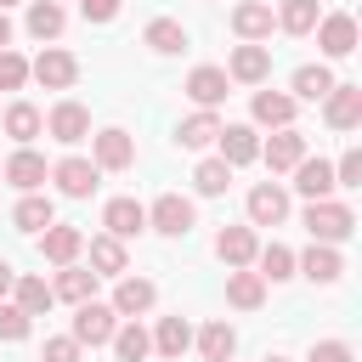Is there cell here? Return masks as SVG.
<instances>
[{
	"instance_id": "obj_1",
	"label": "cell",
	"mask_w": 362,
	"mask_h": 362,
	"mask_svg": "<svg viewBox=\"0 0 362 362\" xmlns=\"http://www.w3.org/2000/svg\"><path fill=\"white\" fill-rule=\"evenodd\" d=\"M300 226L311 232V243H334V249H339V243L356 232V209L339 204V198H317V204H305Z\"/></svg>"
},
{
	"instance_id": "obj_2",
	"label": "cell",
	"mask_w": 362,
	"mask_h": 362,
	"mask_svg": "<svg viewBox=\"0 0 362 362\" xmlns=\"http://www.w3.org/2000/svg\"><path fill=\"white\" fill-rule=\"evenodd\" d=\"M147 226H153L158 238H187V232L198 226V209H192V198H181V192H158V198L147 204Z\"/></svg>"
},
{
	"instance_id": "obj_3",
	"label": "cell",
	"mask_w": 362,
	"mask_h": 362,
	"mask_svg": "<svg viewBox=\"0 0 362 362\" xmlns=\"http://www.w3.org/2000/svg\"><path fill=\"white\" fill-rule=\"evenodd\" d=\"M113 317L119 322H136V317H147L153 305H158V283L153 277H136V272H124V277H113Z\"/></svg>"
},
{
	"instance_id": "obj_4",
	"label": "cell",
	"mask_w": 362,
	"mask_h": 362,
	"mask_svg": "<svg viewBox=\"0 0 362 362\" xmlns=\"http://www.w3.org/2000/svg\"><path fill=\"white\" fill-rule=\"evenodd\" d=\"M113 328H119V317H113V305L107 300H85V305H74V328H68V339L85 351H96V345H107L113 339Z\"/></svg>"
},
{
	"instance_id": "obj_5",
	"label": "cell",
	"mask_w": 362,
	"mask_h": 362,
	"mask_svg": "<svg viewBox=\"0 0 362 362\" xmlns=\"http://www.w3.org/2000/svg\"><path fill=\"white\" fill-rule=\"evenodd\" d=\"M28 79L45 85V90H74V79H79V57L62 51V45H45V51L28 62Z\"/></svg>"
},
{
	"instance_id": "obj_6",
	"label": "cell",
	"mask_w": 362,
	"mask_h": 362,
	"mask_svg": "<svg viewBox=\"0 0 362 362\" xmlns=\"http://www.w3.org/2000/svg\"><path fill=\"white\" fill-rule=\"evenodd\" d=\"M243 209H249V226H283L294 204H288V187L283 181H255L249 198H243Z\"/></svg>"
},
{
	"instance_id": "obj_7",
	"label": "cell",
	"mask_w": 362,
	"mask_h": 362,
	"mask_svg": "<svg viewBox=\"0 0 362 362\" xmlns=\"http://www.w3.org/2000/svg\"><path fill=\"white\" fill-rule=\"evenodd\" d=\"M45 136H51V141H62V147H79V141L90 136V107H85V102H74V96H62V102L45 113Z\"/></svg>"
},
{
	"instance_id": "obj_8",
	"label": "cell",
	"mask_w": 362,
	"mask_h": 362,
	"mask_svg": "<svg viewBox=\"0 0 362 362\" xmlns=\"http://www.w3.org/2000/svg\"><path fill=\"white\" fill-rule=\"evenodd\" d=\"M187 96H192V107H204V113H215L226 96H232V79H226V68H215V62H198L192 74H187V85H181Z\"/></svg>"
},
{
	"instance_id": "obj_9",
	"label": "cell",
	"mask_w": 362,
	"mask_h": 362,
	"mask_svg": "<svg viewBox=\"0 0 362 362\" xmlns=\"http://www.w3.org/2000/svg\"><path fill=\"white\" fill-rule=\"evenodd\" d=\"M215 158H221L226 170L255 164V158H260V130H255V124H221V136H215Z\"/></svg>"
},
{
	"instance_id": "obj_10",
	"label": "cell",
	"mask_w": 362,
	"mask_h": 362,
	"mask_svg": "<svg viewBox=\"0 0 362 362\" xmlns=\"http://www.w3.org/2000/svg\"><path fill=\"white\" fill-rule=\"evenodd\" d=\"M90 164H96V170H130V164H136V136L119 130V124L96 130V136H90Z\"/></svg>"
},
{
	"instance_id": "obj_11",
	"label": "cell",
	"mask_w": 362,
	"mask_h": 362,
	"mask_svg": "<svg viewBox=\"0 0 362 362\" xmlns=\"http://www.w3.org/2000/svg\"><path fill=\"white\" fill-rule=\"evenodd\" d=\"M0 181H6V187H17V192H40V187L51 181V164H45V153L17 147V153L0 164Z\"/></svg>"
},
{
	"instance_id": "obj_12",
	"label": "cell",
	"mask_w": 362,
	"mask_h": 362,
	"mask_svg": "<svg viewBox=\"0 0 362 362\" xmlns=\"http://www.w3.org/2000/svg\"><path fill=\"white\" fill-rule=\"evenodd\" d=\"M322 119H328V130H356L362 124V85H351V79H339L328 96H322Z\"/></svg>"
},
{
	"instance_id": "obj_13",
	"label": "cell",
	"mask_w": 362,
	"mask_h": 362,
	"mask_svg": "<svg viewBox=\"0 0 362 362\" xmlns=\"http://www.w3.org/2000/svg\"><path fill=\"white\" fill-rule=\"evenodd\" d=\"M51 181H57V192H62V198H90V192H96V181H102V170H96L90 158L68 153V158H57V164H51Z\"/></svg>"
},
{
	"instance_id": "obj_14",
	"label": "cell",
	"mask_w": 362,
	"mask_h": 362,
	"mask_svg": "<svg viewBox=\"0 0 362 362\" xmlns=\"http://www.w3.org/2000/svg\"><path fill=\"white\" fill-rule=\"evenodd\" d=\"M272 28H277V17H272V0H238V6H232V34H238L243 45H260V40H272Z\"/></svg>"
},
{
	"instance_id": "obj_15",
	"label": "cell",
	"mask_w": 362,
	"mask_h": 362,
	"mask_svg": "<svg viewBox=\"0 0 362 362\" xmlns=\"http://www.w3.org/2000/svg\"><path fill=\"white\" fill-rule=\"evenodd\" d=\"M311 34H317L322 57H351V51H356V17H351V11H322Z\"/></svg>"
},
{
	"instance_id": "obj_16",
	"label": "cell",
	"mask_w": 362,
	"mask_h": 362,
	"mask_svg": "<svg viewBox=\"0 0 362 362\" xmlns=\"http://www.w3.org/2000/svg\"><path fill=\"white\" fill-rule=\"evenodd\" d=\"M305 153H311V147H305V136H300L294 124H288V130H272V136L260 141V158H266V170H272V175H288Z\"/></svg>"
},
{
	"instance_id": "obj_17",
	"label": "cell",
	"mask_w": 362,
	"mask_h": 362,
	"mask_svg": "<svg viewBox=\"0 0 362 362\" xmlns=\"http://www.w3.org/2000/svg\"><path fill=\"white\" fill-rule=\"evenodd\" d=\"M102 226H107V238L130 243V238L147 232V204H136V198H107V204H102Z\"/></svg>"
},
{
	"instance_id": "obj_18",
	"label": "cell",
	"mask_w": 362,
	"mask_h": 362,
	"mask_svg": "<svg viewBox=\"0 0 362 362\" xmlns=\"http://www.w3.org/2000/svg\"><path fill=\"white\" fill-rule=\"evenodd\" d=\"M294 113H300V102H294L288 90H255V96H249V119L266 124V130H288Z\"/></svg>"
},
{
	"instance_id": "obj_19",
	"label": "cell",
	"mask_w": 362,
	"mask_h": 362,
	"mask_svg": "<svg viewBox=\"0 0 362 362\" xmlns=\"http://www.w3.org/2000/svg\"><path fill=\"white\" fill-rule=\"evenodd\" d=\"M288 175H294V192H300L305 204H317V198H334V192H339V187H334V164H328V158H311V153H305Z\"/></svg>"
},
{
	"instance_id": "obj_20",
	"label": "cell",
	"mask_w": 362,
	"mask_h": 362,
	"mask_svg": "<svg viewBox=\"0 0 362 362\" xmlns=\"http://www.w3.org/2000/svg\"><path fill=\"white\" fill-rule=\"evenodd\" d=\"M79 255H85V232H79V226L51 221V226L40 232V260H51V266H74Z\"/></svg>"
},
{
	"instance_id": "obj_21",
	"label": "cell",
	"mask_w": 362,
	"mask_h": 362,
	"mask_svg": "<svg viewBox=\"0 0 362 362\" xmlns=\"http://www.w3.org/2000/svg\"><path fill=\"white\" fill-rule=\"evenodd\" d=\"M255 249H260L255 226H221V232H215V255H221V266H226V272L255 266Z\"/></svg>"
},
{
	"instance_id": "obj_22",
	"label": "cell",
	"mask_w": 362,
	"mask_h": 362,
	"mask_svg": "<svg viewBox=\"0 0 362 362\" xmlns=\"http://www.w3.org/2000/svg\"><path fill=\"white\" fill-rule=\"evenodd\" d=\"M294 272L328 288V283H339V277H345V255H339L334 243H311L305 255H294Z\"/></svg>"
},
{
	"instance_id": "obj_23",
	"label": "cell",
	"mask_w": 362,
	"mask_h": 362,
	"mask_svg": "<svg viewBox=\"0 0 362 362\" xmlns=\"http://www.w3.org/2000/svg\"><path fill=\"white\" fill-rule=\"evenodd\" d=\"M266 74H272V51L266 45H238L226 57V79L232 85H266Z\"/></svg>"
},
{
	"instance_id": "obj_24",
	"label": "cell",
	"mask_w": 362,
	"mask_h": 362,
	"mask_svg": "<svg viewBox=\"0 0 362 362\" xmlns=\"http://www.w3.org/2000/svg\"><path fill=\"white\" fill-rule=\"evenodd\" d=\"M0 130H6L17 147H34V136H45V113H40L34 102H23V96H17V102L0 113Z\"/></svg>"
},
{
	"instance_id": "obj_25",
	"label": "cell",
	"mask_w": 362,
	"mask_h": 362,
	"mask_svg": "<svg viewBox=\"0 0 362 362\" xmlns=\"http://www.w3.org/2000/svg\"><path fill=\"white\" fill-rule=\"evenodd\" d=\"M51 300H68V305H85V300H96V272L90 266H57V277H51Z\"/></svg>"
},
{
	"instance_id": "obj_26",
	"label": "cell",
	"mask_w": 362,
	"mask_h": 362,
	"mask_svg": "<svg viewBox=\"0 0 362 362\" xmlns=\"http://www.w3.org/2000/svg\"><path fill=\"white\" fill-rule=\"evenodd\" d=\"M334 85H339V79H334V68H328V62H300V68H294V79H288V96H294V102H322Z\"/></svg>"
},
{
	"instance_id": "obj_27",
	"label": "cell",
	"mask_w": 362,
	"mask_h": 362,
	"mask_svg": "<svg viewBox=\"0 0 362 362\" xmlns=\"http://www.w3.org/2000/svg\"><path fill=\"white\" fill-rule=\"evenodd\" d=\"M215 136H221V113H204V107H192V113L175 124V147H187V153L215 147Z\"/></svg>"
},
{
	"instance_id": "obj_28",
	"label": "cell",
	"mask_w": 362,
	"mask_h": 362,
	"mask_svg": "<svg viewBox=\"0 0 362 362\" xmlns=\"http://www.w3.org/2000/svg\"><path fill=\"white\" fill-rule=\"evenodd\" d=\"M192 345H198L204 362H232V351H238V328H232L226 317H215V322H204V328L192 334Z\"/></svg>"
},
{
	"instance_id": "obj_29",
	"label": "cell",
	"mask_w": 362,
	"mask_h": 362,
	"mask_svg": "<svg viewBox=\"0 0 362 362\" xmlns=\"http://www.w3.org/2000/svg\"><path fill=\"white\" fill-rule=\"evenodd\" d=\"M11 305H17L23 317H45L57 300H51V283H45V277H34V272H17V283H11Z\"/></svg>"
},
{
	"instance_id": "obj_30",
	"label": "cell",
	"mask_w": 362,
	"mask_h": 362,
	"mask_svg": "<svg viewBox=\"0 0 362 362\" xmlns=\"http://www.w3.org/2000/svg\"><path fill=\"white\" fill-rule=\"evenodd\" d=\"M226 305H232V311H260V305H266V283H260L255 266L226 272Z\"/></svg>"
},
{
	"instance_id": "obj_31",
	"label": "cell",
	"mask_w": 362,
	"mask_h": 362,
	"mask_svg": "<svg viewBox=\"0 0 362 362\" xmlns=\"http://www.w3.org/2000/svg\"><path fill=\"white\" fill-rule=\"evenodd\" d=\"M153 351H158L164 362H181V356L192 351V322H187V317H158V328H153Z\"/></svg>"
},
{
	"instance_id": "obj_32",
	"label": "cell",
	"mask_w": 362,
	"mask_h": 362,
	"mask_svg": "<svg viewBox=\"0 0 362 362\" xmlns=\"http://www.w3.org/2000/svg\"><path fill=\"white\" fill-rule=\"evenodd\" d=\"M51 221H57V204H51L45 192H23L17 209H11V226H17V232H34V238H40Z\"/></svg>"
},
{
	"instance_id": "obj_33",
	"label": "cell",
	"mask_w": 362,
	"mask_h": 362,
	"mask_svg": "<svg viewBox=\"0 0 362 362\" xmlns=\"http://www.w3.org/2000/svg\"><path fill=\"white\" fill-rule=\"evenodd\" d=\"M85 249H90V272H96V277H124V272H130V249H124L119 238L102 232V238H90Z\"/></svg>"
},
{
	"instance_id": "obj_34",
	"label": "cell",
	"mask_w": 362,
	"mask_h": 362,
	"mask_svg": "<svg viewBox=\"0 0 362 362\" xmlns=\"http://www.w3.org/2000/svg\"><path fill=\"white\" fill-rule=\"evenodd\" d=\"M23 28L45 45V40H57L62 28H68V11L57 6V0H28V17H23Z\"/></svg>"
},
{
	"instance_id": "obj_35",
	"label": "cell",
	"mask_w": 362,
	"mask_h": 362,
	"mask_svg": "<svg viewBox=\"0 0 362 362\" xmlns=\"http://www.w3.org/2000/svg\"><path fill=\"white\" fill-rule=\"evenodd\" d=\"M255 272H260V283H288L294 277V249L288 243H260L255 249Z\"/></svg>"
},
{
	"instance_id": "obj_36",
	"label": "cell",
	"mask_w": 362,
	"mask_h": 362,
	"mask_svg": "<svg viewBox=\"0 0 362 362\" xmlns=\"http://www.w3.org/2000/svg\"><path fill=\"white\" fill-rule=\"evenodd\" d=\"M272 17H277V28H283V34H294V40H300V34H311V28H317L322 6H317V0H277V11H272Z\"/></svg>"
},
{
	"instance_id": "obj_37",
	"label": "cell",
	"mask_w": 362,
	"mask_h": 362,
	"mask_svg": "<svg viewBox=\"0 0 362 362\" xmlns=\"http://www.w3.org/2000/svg\"><path fill=\"white\" fill-rule=\"evenodd\" d=\"M141 45H147V51H158V57H175V51L187 45V28H181L175 17H153V23L141 28Z\"/></svg>"
},
{
	"instance_id": "obj_38",
	"label": "cell",
	"mask_w": 362,
	"mask_h": 362,
	"mask_svg": "<svg viewBox=\"0 0 362 362\" xmlns=\"http://www.w3.org/2000/svg\"><path fill=\"white\" fill-rule=\"evenodd\" d=\"M107 345H113V356H119V362H147V351H153V334H147L141 322H119Z\"/></svg>"
},
{
	"instance_id": "obj_39",
	"label": "cell",
	"mask_w": 362,
	"mask_h": 362,
	"mask_svg": "<svg viewBox=\"0 0 362 362\" xmlns=\"http://www.w3.org/2000/svg\"><path fill=\"white\" fill-rule=\"evenodd\" d=\"M192 187H198V198H221V192L232 187V170H226L221 158H198V170H192Z\"/></svg>"
},
{
	"instance_id": "obj_40",
	"label": "cell",
	"mask_w": 362,
	"mask_h": 362,
	"mask_svg": "<svg viewBox=\"0 0 362 362\" xmlns=\"http://www.w3.org/2000/svg\"><path fill=\"white\" fill-rule=\"evenodd\" d=\"M23 85H28V57L6 45L0 51V90H23Z\"/></svg>"
},
{
	"instance_id": "obj_41",
	"label": "cell",
	"mask_w": 362,
	"mask_h": 362,
	"mask_svg": "<svg viewBox=\"0 0 362 362\" xmlns=\"http://www.w3.org/2000/svg\"><path fill=\"white\" fill-rule=\"evenodd\" d=\"M334 187H345V192L362 187V147H345V153H339V164H334Z\"/></svg>"
},
{
	"instance_id": "obj_42",
	"label": "cell",
	"mask_w": 362,
	"mask_h": 362,
	"mask_svg": "<svg viewBox=\"0 0 362 362\" xmlns=\"http://www.w3.org/2000/svg\"><path fill=\"white\" fill-rule=\"evenodd\" d=\"M28 328H34V317H23L11 300H0V339L17 345V339H28Z\"/></svg>"
},
{
	"instance_id": "obj_43",
	"label": "cell",
	"mask_w": 362,
	"mask_h": 362,
	"mask_svg": "<svg viewBox=\"0 0 362 362\" xmlns=\"http://www.w3.org/2000/svg\"><path fill=\"white\" fill-rule=\"evenodd\" d=\"M305 362H356V351H351L345 339H317V345L305 351Z\"/></svg>"
},
{
	"instance_id": "obj_44",
	"label": "cell",
	"mask_w": 362,
	"mask_h": 362,
	"mask_svg": "<svg viewBox=\"0 0 362 362\" xmlns=\"http://www.w3.org/2000/svg\"><path fill=\"white\" fill-rule=\"evenodd\" d=\"M40 362H79V345H74L68 334H51V339L40 345Z\"/></svg>"
},
{
	"instance_id": "obj_45",
	"label": "cell",
	"mask_w": 362,
	"mask_h": 362,
	"mask_svg": "<svg viewBox=\"0 0 362 362\" xmlns=\"http://www.w3.org/2000/svg\"><path fill=\"white\" fill-rule=\"evenodd\" d=\"M79 17L85 23H113L119 17V0H79Z\"/></svg>"
},
{
	"instance_id": "obj_46",
	"label": "cell",
	"mask_w": 362,
	"mask_h": 362,
	"mask_svg": "<svg viewBox=\"0 0 362 362\" xmlns=\"http://www.w3.org/2000/svg\"><path fill=\"white\" fill-rule=\"evenodd\" d=\"M11 283H17V272H11V260H0V300H11Z\"/></svg>"
},
{
	"instance_id": "obj_47",
	"label": "cell",
	"mask_w": 362,
	"mask_h": 362,
	"mask_svg": "<svg viewBox=\"0 0 362 362\" xmlns=\"http://www.w3.org/2000/svg\"><path fill=\"white\" fill-rule=\"evenodd\" d=\"M6 45H11V17L0 11V51H6Z\"/></svg>"
},
{
	"instance_id": "obj_48",
	"label": "cell",
	"mask_w": 362,
	"mask_h": 362,
	"mask_svg": "<svg viewBox=\"0 0 362 362\" xmlns=\"http://www.w3.org/2000/svg\"><path fill=\"white\" fill-rule=\"evenodd\" d=\"M11 6H28V0H0V11H11Z\"/></svg>"
},
{
	"instance_id": "obj_49",
	"label": "cell",
	"mask_w": 362,
	"mask_h": 362,
	"mask_svg": "<svg viewBox=\"0 0 362 362\" xmlns=\"http://www.w3.org/2000/svg\"><path fill=\"white\" fill-rule=\"evenodd\" d=\"M266 362H288V356H266Z\"/></svg>"
},
{
	"instance_id": "obj_50",
	"label": "cell",
	"mask_w": 362,
	"mask_h": 362,
	"mask_svg": "<svg viewBox=\"0 0 362 362\" xmlns=\"http://www.w3.org/2000/svg\"><path fill=\"white\" fill-rule=\"evenodd\" d=\"M57 6H62V0H57Z\"/></svg>"
}]
</instances>
